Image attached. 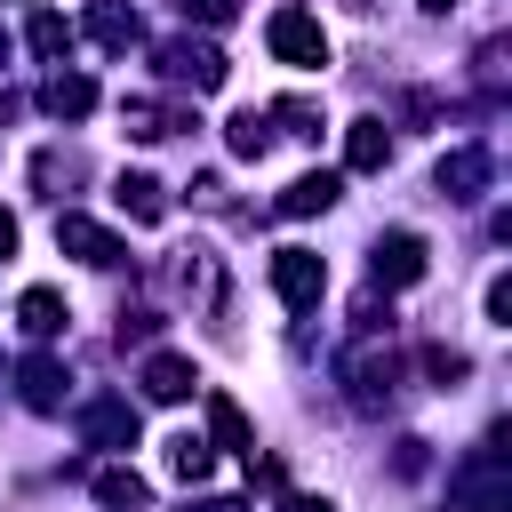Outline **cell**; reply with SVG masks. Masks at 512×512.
Instances as JSON below:
<instances>
[{"mask_svg": "<svg viewBox=\"0 0 512 512\" xmlns=\"http://www.w3.org/2000/svg\"><path fill=\"white\" fill-rule=\"evenodd\" d=\"M376 280H384V288L424 280V240H416V232H384V240H376Z\"/></svg>", "mask_w": 512, "mask_h": 512, "instance_id": "7", "label": "cell"}, {"mask_svg": "<svg viewBox=\"0 0 512 512\" xmlns=\"http://www.w3.org/2000/svg\"><path fill=\"white\" fill-rule=\"evenodd\" d=\"M480 184H488V152L464 144V152L440 160V192H448V200H480Z\"/></svg>", "mask_w": 512, "mask_h": 512, "instance_id": "12", "label": "cell"}, {"mask_svg": "<svg viewBox=\"0 0 512 512\" xmlns=\"http://www.w3.org/2000/svg\"><path fill=\"white\" fill-rule=\"evenodd\" d=\"M264 40H272V56H280V64H304V72H320V64H328V32H320L304 8H280Z\"/></svg>", "mask_w": 512, "mask_h": 512, "instance_id": "1", "label": "cell"}, {"mask_svg": "<svg viewBox=\"0 0 512 512\" xmlns=\"http://www.w3.org/2000/svg\"><path fill=\"white\" fill-rule=\"evenodd\" d=\"M56 248H72L80 264H96V272H112V264H128V240H112L104 224H88V216H56Z\"/></svg>", "mask_w": 512, "mask_h": 512, "instance_id": "4", "label": "cell"}, {"mask_svg": "<svg viewBox=\"0 0 512 512\" xmlns=\"http://www.w3.org/2000/svg\"><path fill=\"white\" fill-rule=\"evenodd\" d=\"M0 256H16V216L0 208Z\"/></svg>", "mask_w": 512, "mask_h": 512, "instance_id": "28", "label": "cell"}, {"mask_svg": "<svg viewBox=\"0 0 512 512\" xmlns=\"http://www.w3.org/2000/svg\"><path fill=\"white\" fill-rule=\"evenodd\" d=\"M208 432H216V448H248V416L224 392H208Z\"/></svg>", "mask_w": 512, "mask_h": 512, "instance_id": "20", "label": "cell"}, {"mask_svg": "<svg viewBox=\"0 0 512 512\" xmlns=\"http://www.w3.org/2000/svg\"><path fill=\"white\" fill-rule=\"evenodd\" d=\"M272 288H280V304H320V288H328V264L312 256V248H280L272 256Z\"/></svg>", "mask_w": 512, "mask_h": 512, "instance_id": "3", "label": "cell"}, {"mask_svg": "<svg viewBox=\"0 0 512 512\" xmlns=\"http://www.w3.org/2000/svg\"><path fill=\"white\" fill-rule=\"evenodd\" d=\"M208 464H216V448H208V440H192V432H176V440H168V472H176V480H208Z\"/></svg>", "mask_w": 512, "mask_h": 512, "instance_id": "19", "label": "cell"}, {"mask_svg": "<svg viewBox=\"0 0 512 512\" xmlns=\"http://www.w3.org/2000/svg\"><path fill=\"white\" fill-rule=\"evenodd\" d=\"M80 432H88L96 448H136V408H128V400H96V408L80 416Z\"/></svg>", "mask_w": 512, "mask_h": 512, "instance_id": "9", "label": "cell"}, {"mask_svg": "<svg viewBox=\"0 0 512 512\" xmlns=\"http://www.w3.org/2000/svg\"><path fill=\"white\" fill-rule=\"evenodd\" d=\"M16 328L48 344V336L64 328V296H56V288H24V304H16Z\"/></svg>", "mask_w": 512, "mask_h": 512, "instance_id": "15", "label": "cell"}, {"mask_svg": "<svg viewBox=\"0 0 512 512\" xmlns=\"http://www.w3.org/2000/svg\"><path fill=\"white\" fill-rule=\"evenodd\" d=\"M184 16H200V24H232L240 0H184Z\"/></svg>", "mask_w": 512, "mask_h": 512, "instance_id": "25", "label": "cell"}, {"mask_svg": "<svg viewBox=\"0 0 512 512\" xmlns=\"http://www.w3.org/2000/svg\"><path fill=\"white\" fill-rule=\"evenodd\" d=\"M456 504H464V512H512V488H504V456H496V448H480V456L456 472Z\"/></svg>", "mask_w": 512, "mask_h": 512, "instance_id": "2", "label": "cell"}, {"mask_svg": "<svg viewBox=\"0 0 512 512\" xmlns=\"http://www.w3.org/2000/svg\"><path fill=\"white\" fill-rule=\"evenodd\" d=\"M344 376H352V400H360V408H384V400L400 392V360H392V352H352Z\"/></svg>", "mask_w": 512, "mask_h": 512, "instance_id": "6", "label": "cell"}, {"mask_svg": "<svg viewBox=\"0 0 512 512\" xmlns=\"http://www.w3.org/2000/svg\"><path fill=\"white\" fill-rule=\"evenodd\" d=\"M272 120H288V136H320V112L312 104H272Z\"/></svg>", "mask_w": 512, "mask_h": 512, "instance_id": "23", "label": "cell"}, {"mask_svg": "<svg viewBox=\"0 0 512 512\" xmlns=\"http://www.w3.org/2000/svg\"><path fill=\"white\" fill-rule=\"evenodd\" d=\"M344 160H352V168H384V160H392V128H384V120H352Z\"/></svg>", "mask_w": 512, "mask_h": 512, "instance_id": "16", "label": "cell"}, {"mask_svg": "<svg viewBox=\"0 0 512 512\" xmlns=\"http://www.w3.org/2000/svg\"><path fill=\"white\" fill-rule=\"evenodd\" d=\"M424 368H432L440 384H456V376H464V352H448V344H432V352H424Z\"/></svg>", "mask_w": 512, "mask_h": 512, "instance_id": "24", "label": "cell"}, {"mask_svg": "<svg viewBox=\"0 0 512 512\" xmlns=\"http://www.w3.org/2000/svg\"><path fill=\"white\" fill-rule=\"evenodd\" d=\"M32 48H40V56H64V48H72V24H64L56 8H40V16H32Z\"/></svg>", "mask_w": 512, "mask_h": 512, "instance_id": "22", "label": "cell"}, {"mask_svg": "<svg viewBox=\"0 0 512 512\" xmlns=\"http://www.w3.org/2000/svg\"><path fill=\"white\" fill-rule=\"evenodd\" d=\"M136 32H144V24H136L128 0H88V40H96V48H136Z\"/></svg>", "mask_w": 512, "mask_h": 512, "instance_id": "8", "label": "cell"}, {"mask_svg": "<svg viewBox=\"0 0 512 512\" xmlns=\"http://www.w3.org/2000/svg\"><path fill=\"white\" fill-rule=\"evenodd\" d=\"M192 384H200V376H192L184 352H152V360H144V392H152V400H184Z\"/></svg>", "mask_w": 512, "mask_h": 512, "instance_id": "13", "label": "cell"}, {"mask_svg": "<svg viewBox=\"0 0 512 512\" xmlns=\"http://www.w3.org/2000/svg\"><path fill=\"white\" fill-rule=\"evenodd\" d=\"M96 496H104L112 512H144V496H152V488H144L128 464H104V472H96Z\"/></svg>", "mask_w": 512, "mask_h": 512, "instance_id": "17", "label": "cell"}, {"mask_svg": "<svg viewBox=\"0 0 512 512\" xmlns=\"http://www.w3.org/2000/svg\"><path fill=\"white\" fill-rule=\"evenodd\" d=\"M0 56H8V32H0Z\"/></svg>", "mask_w": 512, "mask_h": 512, "instance_id": "31", "label": "cell"}, {"mask_svg": "<svg viewBox=\"0 0 512 512\" xmlns=\"http://www.w3.org/2000/svg\"><path fill=\"white\" fill-rule=\"evenodd\" d=\"M16 392H24V408H56V400H64V360H48V352L24 360V368H16Z\"/></svg>", "mask_w": 512, "mask_h": 512, "instance_id": "14", "label": "cell"}, {"mask_svg": "<svg viewBox=\"0 0 512 512\" xmlns=\"http://www.w3.org/2000/svg\"><path fill=\"white\" fill-rule=\"evenodd\" d=\"M280 512H336L328 496H280Z\"/></svg>", "mask_w": 512, "mask_h": 512, "instance_id": "27", "label": "cell"}, {"mask_svg": "<svg viewBox=\"0 0 512 512\" xmlns=\"http://www.w3.org/2000/svg\"><path fill=\"white\" fill-rule=\"evenodd\" d=\"M160 64H168V80H184V88H224V48H208V40H168Z\"/></svg>", "mask_w": 512, "mask_h": 512, "instance_id": "5", "label": "cell"}, {"mask_svg": "<svg viewBox=\"0 0 512 512\" xmlns=\"http://www.w3.org/2000/svg\"><path fill=\"white\" fill-rule=\"evenodd\" d=\"M40 104H48L56 120H88V112H96V80H80V72H56V80L40 88Z\"/></svg>", "mask_w": 512, "mask_h": 512, "instance_id": "11", "label": "cell"}, {"mask_svg": "<svg viewBox=\"0 0 512 512\" xmlns=\"http://www.w3.org/2000/svg\"><path fill=\"white\" fill-rule=\"evenodd\" d=\"M344 200V184L328 176V168H312V176H296L288 192H280V216H320V208H336Z\"/></svg>", "mask_w": 512, "mask_h": 512, "instance_id": "10", "label": "cell"}, {"mask_svg": "<svg viewBox=\"0 0 512 512\" xmlns=\"http://www.w3.org/2000/svg\"><path fill=\"white\" fill-rule=\"evenodd\" d=\"M488 320L512 328V280H488Z\"/></svg>", "mask_w": 512, "mask_h": 512, "instance_id": "26", "label": "cell"}, {"mask_svg": "<svg viewBox=\"0 0 512 512\" xmlns=\"http://www.w3.org/2000/svg\"><path fill=\"white\" fill-rule=\"evenodd\" d=\"M192 512H248V504H232V496H208V504H192Z\"/></svg>", "mask_w": 512, "mask_h": 512, "instance_id": "29", "label": "cell"}, {"mask_svg": "<svg viewBox=\"0 0 512 512\" xmlns=\"http://www.w3.org/2000/svg\"><path fill=\"white\" fill-rule=\"evenodd\" d=\"M120 208H128L136 224H160V216H168V200H160L152 176H120Z\"/></svg>", "mask_w": 512, "mask_h": 512, "instance_id": "18", "label": "cell"}, {"mask_svg": "<svg viewBox=\"0 0 512 512\" xmlns=\"http://www.w3.org/2000/svg\"><path fill=\"white\" fill-rule=\"evenodd\" d=\"M424 8H432V16H440V8H456V0H424Z\"/></svg>", "mask_w": 512, "mask_h": 512, "instance_id": "30", "label": "cell"}, {"mask_svg": "<svg viewBox=\"0 0 512 512\" xmlns=\"http://www.w3.org/2000/svg\"><path fill=\"white\" fill-rule=\"evenodd\" d=\"M224 136H232V152H240V160H264V144H272V128H264V112H240V120H232Z\"/></svg>", "mask_w": 512, "mask_h": 512, "instance_id": "21", "label": "cell"}]
</instances>
